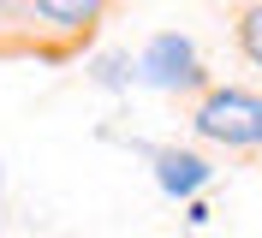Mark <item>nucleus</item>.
Instances as JSON below:
<instances>
[{"label": "nucleus", "instance_id": "obj_1", "mask_svg": "<svg viewBox=\"0 0 262 238\" xmlns=\"http://www.w3.org/2000/svg\"><path fill=\"white\" fill-rule=\"evenodd\" d=\"M196 131L227 149H250L262 143V95L256 90H214L203 107H196Z\"/></svg>", "mask_w": 262, "mask_h": 238}, {"label": "nucleus", "instance_id": "obj_2", "mask_svg": "<svg viewBox=\"0 0 262 238\" xmlns=\"http://www.w3.org/2000/svg\"><path fill=\"white\" fill-rule=\"evenodd\" d=\"M137 72H143V83H155V90H185V83H196V48H191V36H179V30L149 36Z\"/></svg>", "mask_w": 262, "mask_h": 238}, {"label": "nucleus", "instance_id": "obj_3", "mask_svg": "<svg viewBox=\"0 0 262 238\" xmlns=\"http://www.w3.org/2000/svg\"><path fill=\"white\" fill-rule=\"evenodd\" d=\"M155 179H161L167 197H191V190L209 185V161L191 155V149H155Z\"/></svg>", "mask_w": 262, "mask_h": 238}, {"label": "nucleus", "instance_id": "obj_4", "mask_svg": "<svg viewBox=\"0 0 262 238\" xmlns=\"http://www.w3.org/2000/svg\"><path fill=\"white\" fill-rule=\"evenodd\" d=\"M36 18L42 24H54V30H83V24H96L101 0H30Z\"/></svg>", "mask_w": 262, "mask_h": 238}, {"label": "nucleus", "instance_id": "obj_5", "mask_svg": "<svg viewBox=\"0 0 262 238\" xmlns=\"http://www.w3.org/2000/svg\"><path fill=\"white\" fill-rule=\"evenodd\" d=\"M238 42H245V54L262 66V0H256V6H245V18H238Z\"/></svg>", "mask_w": 262, "mask_h": 238}]
</instances>
